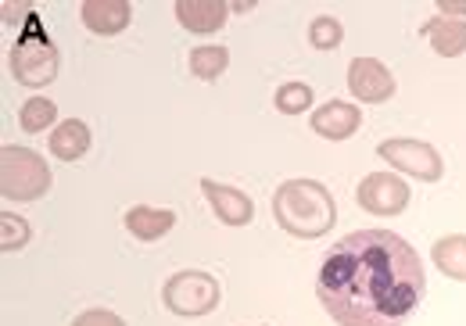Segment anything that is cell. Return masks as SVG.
Here are the masks:
<instances>
[{
	"instance_id": "obj_1",
	"label": "cell",
	"mask_w": 466,
	"mask_h": 326,
	"mask_svg": "<svg viewBox=\"0 0 466 326\" xmlns=\"http://www.w3.org/2000/svg\"><path fill=\"white\" fill-rule=\"evenodd\" d=\"M427 290V272L406 237L355 229L330 248L316 298L341 326H402Z\"/></svg>"
},
{
	"instance_id": "obj_2",
	"label": "cell",
	"mask_w": 466,
	"mask_h": 326,
	"mask_svg": "<svg viewBox=\"0 0 466 326\" xmlns=\"http://www.w3.org/2000/svg\"><path fill=\"white\" fill-rule=\"evenodd\" d=\"M273 219L284 233L301 237V240H316L334 229L338 205L319 179H288L273 194Z\"/></svg>"
},
{
	"instance_id": "obj_3",
	"label": "cell",
	"mask_w": 466,
	"mask_h": 326,
	"mask_svg": "<svg viewBox=\"0 0 466 326\" xmlns=\"http://www.w3.org/2000/svg\"><path fill=\"white\" fill-rule=\"evenodd\" d=\"M51 190V165L29 148H0V194L7 201H40Z\"/></svg>"
},
{
	"instance_id": "obj_4",
	"label": "cell",
	"mask_w": 466,
	"mask_h": 326,
	"mask_svg": "<svg viewBox=\"0 0 466 326\" xmlns=\"http://www.w3.org/2000/svg\"><path fill=\"white\" fill-rule=\"evenodd\" d=\"M162 301L173 316H183V320H201L208 312L219 309L223 301V287L212 272L205 270H179L166 280L162 287Z\"/></svg>"
},
{
	"instance_id": "obj_5",
	"label": "cell",
	"mask_w": 466,
	"mask_h": 326,
	"mask_svg": "<svg viewBox=\"0 0 466 326\" xmlns=\"http://www.w3.org/2000/svg\"><path fill=\"white\" fill-rule=\"evenodd\" d=\"M61 68L58 47L47 40V33H25L15 51H11V76L15 83L29 87V90H40L47 83H55Z\"/></svg>"
},
{
	"instance_id": "obj_6",
	"label": "cell",
	"mask_w": 466,
	"mask_h": 326,
	"mask_svg": "<svg viewBox=\"0 0 466 326\" xmlns=\"http://www.w3.org/2000/svg\"><path fill=\"white\" fill-rule=\"evenodd\" d=\"M377 155H380L388 165H395L399 172H406V176H412V179H420V183H438V179L445 176L441 155H438L431 144H423V140L395 137V140H384V144L377 148Z\"/></svg>"
},
{
	"instance_id": "obj_7",
	"label": "cell",
	"mask_w": 466,
	"mask_h": 326,
	"mask_svg": "<svg viewBox=\"0 0 466 326\" xmlns=\"http://www.w3.org/2000/svg\"><path fill=\"white\" fill-rule=\"evenodd\" d=\"M409 183L391 176V172H370L359 190H355V201L362 212H373V216H402L409 209Z\"/></svg>"
},
{
	"instance_id": "obj_8",
	"label": "cell",
	"mask_w": 466,
	"mask_h": 326,
	"mask_svg": "<svg viewBox=\"0 0 466 326\" xmlns=\"http://www.w3.org/2000/svg\"><path fill=\"white\" fill-rule=\"evenodd\" d=\"M349 90L362 105H384L395 97V76L377 57H355L349 65Z\"/></svg>"
},
{
	"instance_id": "obj_9",
	"label": "cell",
	"mask_w": 466,
	"mask_h": 326,
	"mask_svg": "<svg viewBox=\"0 0 466 326\" xmlns=\"http://www.w3.org/2000/svg\"><path fill=\"white\" fill-rule=\"evenodd\" d=\"M201 194H205V201L212 205V212L223 226H248L255 219L251 198L244 190H237V187L216 183V179H201Z\"/></svg>"
},
{
	"instance_id": "obj_10",
	"label": "cell",
	"mask_w": 466,
	"mask_h": 326,
	"mask_svg": "<svg viewBox=\"0 0 466 326\" xmlns=\"http://www.w3.org/2000/svg\"><path fill=\"white\" fill-rule=\"evenodd\" d=\"M176 22L187 29V33H198V36H208V33H219L230 18V4L223 0H176Z\"/></svg>"
},
{
	"instance_id": "obj_11",
	"label": "cell",
	"mask_w": 466,
	"mask_h": 326,
	"mask_svg": "<svg viewBox=\"0 0 466 326\" xmlns=\"http://www.w3.org/2000/svg\"><path fill=\"white\" fill-rule=\"evenodd\" d=\"M83 25L97 36H118L133 22V4L129 0H83L79 4Z\"/></svg>"
},
{
	"instance_id": "obj_12",
	"label": "cell",
	"mask_w": 466,
	"mask_h": 326,
	"mask_svg": "<svg viewBox=\"0 0 466 326\" xmlns=\"http://www.w3.org/2000/svg\"><path fill=\"white\" fill-rule=\"evenodd\" d=\"M323 140H349L351 133H359L362 126V115H359V105H349V101H330L323 108L312 111V122H309Z\"/></svg>"
},
{
	"instance_id": "obj_13",
	"label": "cell",
	"mask_w": 466,
	"mask_h": 326,
	"mask_svg": "<svg viewBox=\"0 0 466 326\" xmlns=\"http://www.w3.org/2000/svg\"><path fill=\"white\" fill-rule=\"evenodd\" d=\"M420 33L431 40L434 55L460 57L466 55V22L463 18H449V15H434L420 25Z\"/></svg>"
},
{
	"instance_id": "obj_14",
	"label": "cell",
	"mask_w": 466,
	"mask_h": 326,
	"mask_svg": "<svg viewBox=\"0 0 466 326\" xmlns=\"http://www.w3.org/2000/svg\"><path fill=\"white\" fill-rule=\"evenodd\" d=\"M90 144H94V137H90V126L83 118H65L51 133V155L61 162H79L90 151Z\"/></svg>"
},
{
	"instance_id": "obj_15",
	"label": "cell",
	"mask_w": 466,
	"mask_h": 326,
	"mask_svg": "<svg viewBox=\"0 0 466 326\" xmlns=\"http://www.w3.org/2000/svg\"><path fill=\"white\" fill-rule=\"evenodd\" d=\"M176 226L173 209H151V205H133L126 212V229L137 240H162L169 229Z\"/></svg>"
},
{
	"instance_id": "obj_16",
	"label": "cell",
	"mask_w": 466,
	"mask_h": 326,
	"mask_svg": "<svg viewBox=\"0 0 466 326\" xmlns=\"http://www.w3.org/2000/svg\"><path fill=\"white\" fill-rule=\"evenodd\" d=\"M434 266L445 272L449 280L466 283V237L463 233H449L441 240H434Z\"/></svg>"
},
{
	"instance_id": "obj_17",
	"label": "cell",
	"mask_w": 466,
	"mask_h": 326,
	"mask_svg": "<svg viewBox=\"0 0 466 326\" xmlns=\"http://www.w3.org/2000/svg\"><path fill=\"white\" fill-rule=\"evenodd\" d=\"M227 65H230V51L219 47V44H201V47L190 51V72L198 79H208L212 83V79H219L227 72Z\"/></svg>"
},
{
	"instance_id": "obj_18",
	"label": "cell",
	"mask_w": 466,
	"mask_h": 326,
	"mask_svg": "<svg viewBox=\"0 0 466 326\" xmlns=\"http://www.w3.org/2000/svg\"><path fill=\"white\" fill-rule=\"evenodd\" d=\"M55 118H58V108L51 97H29L18 111V126L25 133H44L47 126H55Z\"/></svg>"
},
{
	"instance_id": "obj_19",
	"label": "cell",
	"mask_w": 466,
	"mask_h": 326,
	"mask_svg": "<svg viewBox=\"0 0 466 326\" xmlns=\"http://www.w3.org/2000/svg\"><path fill=\"white\" fill-rule=\"evenodd\" d=\"M341 40H345V29H341V22H338V18L319 15V18H312V22H309V44H312L316 51H338V47H341Z\"/></svg>"
},
{
	"instance_id": "obj_20",
	"label": "cell",
	"mask_w": 466,
	"mask_h": 326,
	"mask_svg": "<svg viewBox=\"0 0 466 326\" xmlns=\"http://www.w3.org/2000/svg\"><path fill=\"white\" fill-rule=\"evenodd\" d=\"M29 237H33V229H29V222L22 216H15V212H4L0 216V251H22L25 244H29Z\"/></svg>"
},
{
	"instance_id": "obj_21",
	"label": "cell",
	"mask_w": 466,
	"mask_h": 326,
	"mask_svg": "<svg viewBox=\"0 0 466 326\" xmlns=\"http://www.w3.org/2000/svg\"><path fill=\"white\" fill-rule=\"evenodd\" d=\"M273 105H277L280 115H301V111L312 108V90H309L305 83H284V87L277 90Z\"/></svg>"
},
{
	"instance_id": "obj_22",
	"label": "cell",
	"mask_w": 466,
	"mask_h": 326,
	"mask_svg": "<svg viewBox=\"0 0 466 326\" xmlns=\"http://www.w3.org/2000/svg\"><path fill=\"white\" fill-rule=\"evenodd\" d=\"M72 326H126L118 320L116 312H108V309H90V312H83V316H76Z\"/></svg>"
},
{
	"instance_id": "obj_23",
	"label": "cell",
	"mask_w": 466,
	"mask_h": 326,
	"mask_svg": "<svg viewBox=\"0 0 466 326\" xmlns=\"http://www.w3.org/2000/svg\"><path fill=\"white\" fill-rule=\"evenodd\" d=\"M441 15H449V18H463L466 15V0H438L434 4Z\"/></svg>"
},
{
	"instance_id": "obj_24",
	"label": "cell",
	"mask_w": 466,
	"mask_h": 326,
	"mask_svg": "<svg viewBox=\"0 0 466 326\" xmlns=\"http://www.w3.org/2000/svg\"><path fill=\"white\" fill-rule=\"evenodd\" d=\"M22 11H29V4H4V22L22 18Z\"/></svg>"
},
{
	"instance_id": "obj_25",
	"label": "cell",
	"mask_w": 466,
	"mask_h": 326,
	"mask_svg": "<svg viewBox=\"0 0 466 326\" xmlns=\"http://www.w3.org/2000/svg\"><path fill=\"white\" fill-rule=\"evenodd\" d=\"M251 7H255V0H248V4H230V11H240V15L251 11Z\"/></svg>"
}]
</instances>
